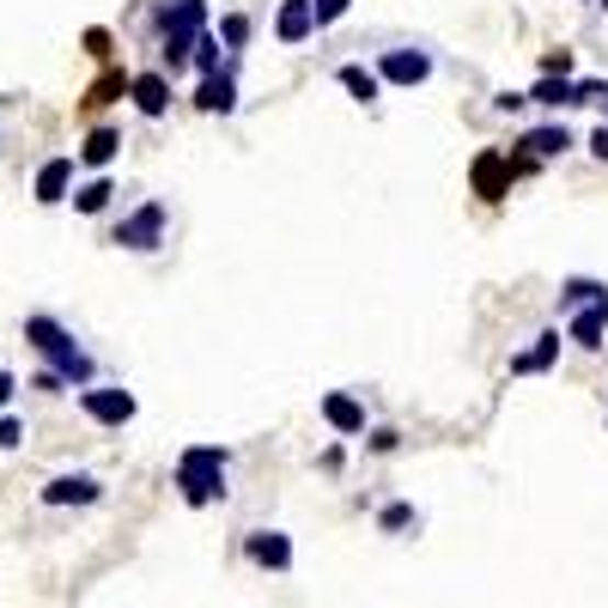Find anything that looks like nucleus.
Segmentation results:
<instances>
[{
    "mask_svg": "<svg viewBox=\"0 0 608 608\" xmlns=\"http://www.w3.org/2000/svg\"><path fill=\"white\" fill-rule=\"evenodd\" d=\"M25 341H31V353L43 359V371H55V378H67V384L86 390L98 378L92 353H86V347L74 341V329H61L49 311H31V317H25Z\"/></svg>",
    "mask_w": 608,
    "mask_h": 608,
    "instance_id": "f257e3e1",
    "label": "nucleus"
},
{
    "mask_svg": "<svg viewBox=\"0 0 608 608\" xmlns=\"http://www.w3.org/2000/svg\"><path fill=\"white\" fill-rule=\"evenodd\" d=\"M225 469H232V450L225 444H189L183 457H177V493H183V505H213L225 499Z\"/></svg>",
    "mask_w": 608,
    "mask_h": 608,
    "instance_id": "f03ea898",
    "label": "nucleus"
},
{
    "mask_svg": "<svg viewBox=\"0 0 608 608\" xmlns=\"http://www.w3.org/2000/svg\"><path fill=\"white\" fill-rule=\"evenodd\" d=\"M207 37V0H171L159 13V43H165V67H189L195 61V43Z\"/></svg>",
    "mask_w": 608,
    "mask_h": 608,
    "instance_id": "7ed1b4c3",
    "label": "nucleus"
},
{
    "mask_svg": "<svg viewBox=\"0 0 608 608\" xmlns=\"http://www.w3.org/2000/svg\"><path fill=\"white\" fill-rule=\"evenodd\" d=\"M165 225H171V207H165V201H140L128 219H116V244L134 250V256H146V250L165 244Z\"/></svg>",
    "mask_w": 608,
    "mask_h": 608,
    "instance_id": "20e7f679",
    "label": "nucleus"
},
{
    "mask_svg": "<svg viewBox=\"0 0 608 608\" xmlns=\"http://www.w3.org/2000/svg\"><path fill=\"white\" fill-rule=\"evenodd\" d=\"M378 80H384V86H402V92H414V86L432 80V55H426L420 43L384 49V55H378Z\"/></svg>",
    "mask_w": 608,
    "mask_h": 608,
    "instance_id": "39448f33",
    "label": "nucleus"
},
{
    "mask_svg": "<svg viewBox=\"0 0 608 608\" xmlns=\"http://www.w3.org/2000/svg\"><path fill=\"white\" fill-rule=\"evenodd\" d=\"M80 414L98 420V426H128L134 414H140V402H134L128 390H116V384H86L80 390Z\"/></svg>",
    "mask_w": 608,
    "mask_h": 608,
    "instance_id": "423d86ee",
    "label": "nucleus"
},
{
    "mask_svg": "<svg viewBox=\"0 0 608 608\" xmlns=\"http://www.w3.org/2000/svg\"><path fill=\"white\" fill-rule=\"evenodd\" d=\"M469 183H475V195H481V201H499V195H511V183H517V171H511V153H481V159L469 165Z\"/></svg>",
    "mask_w": 608,
    "mask_h": 608,
    "instance_id": "0eeeda50",
    "label": "nucleus"
},
{
    "mask_svg": "<svg viewBox=\"0 0 608 608\" xmlns=\"http://www.w3.org/2000/svg\"><path fill=\"white\" fill-rule=\"evenodd\" d=\"M244 554L262 572H292V536L286 529H250V536H244Z\"/></svg>",
    "mask_w": 608,
    "mask_h": 608,
    "instance_id": "6e6552de",
    "label": "nucleus"
},
{
    "mask_svg": "<svg viewBox=\"0 0 608 608\" xmlns=\"http://www.w3.org/2000/svg\"><path fill=\"white\" fill-rule=\"evenodd\" d=\"M274 37L286 43V49L311 43V37H317V7H311V0H280V13H274Z\"/></svg>",
    "mask_w": 608,
    "mask_h": 608,
    "instance_id": "1a4fd4ad",
    "label": "nucleus"
},
{
    "mask_svg": "<svg viewBox=\"0 0 608 608\" xmlns=\"http://www.w3.org/2000/svg\"><path fill=\"white\" fill-rule=\"evenodd\" d=\"M195 110H207V116H232V110H238V80H232V67H219V74H201Z\"/></svg>",
    "mask_w": 608,
    "mask_h": 608,
    "instance_id": "9d476101",
    "label": "nucleus"
},
{
    "mask_svg": "<svg viewBox=\"0 0 608 608\" xmlns=\"http://www.w3.org/2000/svg\"><path fill=\"white\" fill-rule=\"evenodd\" d=\"M37 499L43 505H98V499H104V481H98V475H55Z\"/></svg>",
    "mask_w": 608,
    "mask_h": 608,
    "instance_id": "9b49d317",
    "label": "nucleus"
},
{
    "mask_svg": "<svg viewBox=\"0 0 608 608\" xmlns=\"http://www.w3.org/2000/svg\"><path fill=\"white\" fill-rule=\"evenodd\" d=\"M128 98H134V110H140L146 122H159L165 110H171V74H134Z\"/></svg>",
    "mask_w": 608,
    "mask_h": 608,
    "instance_id": "f8f14e48",
    "label": "nucleus"
},
{
    "mask_svg": "<svg viewBox=\"0 0 608 608\" xmlns=\"http://www.w3.org/2000/svg\"><path fill=\"white\" fill-rule=\"evenodd\" d=\"M603 335H608V299H596V304H584V311H572V317H566V341H578L584 353H596Z\"/></svg>",
    "mask_w": 608,
    "mask_h": 608,
    "instance_id": "ddd939ff",
    "label": "nucleus"
},
{
    "mask_svg": "<svg viewBox=\"0 0 608 608\" xmlns=\"http://www.w3.org/2000/svg\"><path fill=\"white\" fill-rule=\"evenodd\" d=\"M323 420H329L341 438H359L365 432V402L347 396V390H329V396H323Z\"/></svg>",
    "mask_w": 608,
    "mask_h": 608,
    "instance_id": "4468645a",
    "label": "nucleus"
},
{
    "mask_svg": "<svg viewBox=\"0 0 608 608\" xmlns=\"http://www.w3.org/2000/svg\"><path fill=\"white\" fill-rule=\"evenodd\" d=\"M335 80H341V92L353 98V104H378V98H384V80H378V67H365V61H341L335 67Z\"/></svg>",
    "mask_w": 608,
    "mask_h": 608,
    "instance_id": "2eb2a0df",
    "label": "nucleus"
},
{
    "mask_svg": "<svg viewBox=\"0 0 608 608\" xmlns=\"http://www.w3.org/2000/svg\"><path fill=\"white\" fill-rule=\"evenodd\" d=\"M74 195V159H43V171H37V201L43 207H61V201Z\"/></svg>",
    "mask_w": 608,
    "mask_h": 608,
    "instance_id": "dca6fc26",
    "label": "nucleus"
},
{
    "mask_svg": "<svg viewBox=\"0 0 608 608\" xmlns=\"http://www.w3.org/2000/svg\"><path fill=\"white\" fill-rule=\"evenodd\" d=\"M560 359V329H542L536 335V347H523V353L511 359V378H536V371H554Z\"/></svg>",
    "mask_w": 608,
    "mask_h": 608,
    "instance_id": "f3484780",
    "label": "nucleus"
},
{
    "mask_svg": "<svg viewBox=\"0 0 608 608\" xmlns=\"http://www.w3.org/2000/svg\"><path fill=\"white\" fill-rule=\"evenodd\" d=\"M517 146H523L529 159H560V153H572V128H560V122H542V128H529Z\"/></svg>",
    "mask_w": 608,
    "mask_h": 608,
    "instance_id": "a211bd4d",
    "label": "nucleus"
},
{
    "mask_svg": "<svg viewBox=\"0 0 608 608\" xmlns=\"http://www.w3.org/2000/svg\"><path fill=\"white\" fill-rule=\"evenodd\" d=\"M122 153V128H92L80 146V165H92V171H104V165H116Z\"/></svg>",
    "mask_w": 608,
    "mask_h": 608,
    "instance_id": "6ab92c4d",
    "label": "nucleus"
},
{
    "mask_svg": "<svg viewBox=\"0 0 608 608\" xmlns=\"http://www.w3.org/2000/svg\"><path fill=\"white\" fill-rule=\"evenodd\" d=\"M529 104H542V110H560V104H578V80H548V74H542V80H536V86H529Z\"/></svg>",
    "mask_w": 608,
    "mask_h": 608,
    "instance_id": "aec40b11",
    "label": "nucleus"
},
{
    "mask_svg": "<svg viewBox=\"0 0 608 608\" xmlns=\"http://www.w3.org/2000/svg\"><path fill=\"white\" fill-rule=\"evenodd\" d=\"M110 201H116V183H110V177H92V183L74 189V207H80L86 219H98V213H104Z\"/></svg>",
    "mask_w": 608,
    "mask_h": 608,
    "instance_id": "412c9836",
    "label": "nucleus"
},
{
    "mask_svg": "<svg viewBox=\"0 0 608 608\" xmlns=\"http://www.w3.org/2000/svg\"><path fill=\"white\" fill-rule=\"evenodd\" d=\"M128 86H134V74H122V67H110L104 80L86 92V110H104V104H116V98H128Z\"/></svg>",
    "mask_w": 608,
    "mask_h": 608,
    "instance_id": "4be33fe9",
    "label": "nucleus"
},
{
    "mask_svg": "<svg viewBox=\"0 0 608 608\" xmlns=\"http://www.w3.org/2000/svg\"><path fill=\"white\" fill-rule=\"evenodd\" d=\"M596 299H608V286L603 280H566V286H560V311H584V304H596Z\"/></svg>",
    "mask_w": 608,
    "mask_h": 608,
    "instance_id": "5701e85b",
    "label": "nucleus"
},
{
    "mask_svg": "<svg viewBox=\"0 0 608 608\" xmlns=\"http://www.w3.org/2000/svg\"><path fill=\"white\" fill-rule=\"evenodd\" d=\"M378 529H384V536H402V529H420V511H414L408 499H390V505H378Z\"/></svg>",
    "mask_w": 608,
    "mask_h": 608,
    "instance_id": "b1692460",
    "label": "nucleus"
},
{
    "mask_svg": "<svg viewBox=\"0 0 608 608\" xmlns=\"http://www.w3.org/2000/svg\"><path fill=\"white\" fill-rule=\"evenodd\" d=\"M250 31H256V25H250V13H225L213 37H219L225 49H244V43H250Z\"/></svg>",
    "mask_w": 608,
    "mask_h": 608,
    "instance_id": "393cba45",
    "label": "nucleus"
},
{
    "mask_svg": "<svg viewBox=\"0 0 608 608\" xmlns=\"http://www.w3.org/2000/svg\"><path fill=\"white\" fill-rule=\"evenodd\" d=\"M219 49H225V43L213 37V31H207V37L195 43V67H201V74H219Z\"/></svg>",
    "mask_w": 608,
    "mask_h": 608,
    "instance_id": "a878e982",
    "label": "nucleus"
},
{
    "mask_svg": "<svg viewBox=\"0 0 608 608\" xmlns=\"http://www.w3.org/2000/svg\"><path fill=\"white\" fill-rule=\"evenodd\" d=\"M572 67H578V61H572V49H548V55H542V74H548V80H572Z\"/></svg>",
    "mask_w": 608,
    "mask_h": 608,
    "instance_id": "bb28decb",
    "label": "nucleus"
},
{
    "mask_svg": "<svg viewBox=\"0 0 608 608\" xmlns=\"http://www.w3.org/2000/svg\"><path fill=\"white\" fill-rule=\"evenodd\" d=\"M25 444V420L19 414H0V450H19Z\"/></svg>",
    "mask_w": 608,
    "mask_h": 608,
    "instance_id": "cd10ccee",
    "label": "nucleus"
},
{
    "mask_svg": "<svg viewBox=\"0 0 608 608\" xmlns=\"http://www.w3.org/2000/svg\"><path fill=\"white\" fill-rule=\"evenodd\" d=\"M311 7H317V31H329L335 19H347V7H353V0H311Z\"/></svg>",
    "mask_w": 608,
    "mask_h": 608,
    "instance_id": "c85d7f7f",
    "label": "nucleus"
},
{
    "mask_svg": "<svg viewBox=\"0 0 608 608\" xmlns=\"http://www.w3.org/2000/svg\"><path fill=\"white\" fill-rule=\"evenodd\" d=\"M371 450H378V457H390V450H402V432H390V426H378V432H371Z\"/></svg>",
    "mask_w": 608,
    "mask_h": 608,
    "instance_id": "c756f323",
    "label": "nucleus"
},
{
    "mask_svg": "<svg viewBox=\"0 0 608 608\" xmlns=\"http://www.w3.org/2000/svg\"><path fill=\"white\" fill-rule=\"evenodd\" d=\"M578 104H608V86L603 80H578Z\"/></svg>",
    "mask_w": 608,
    "mask_h": 608,
    "instance_id": "7c9ffc66",
    "label": "nucleus"
},
{
    "mask_svg": "<svg viewBox=\"0 0 608 608\" xmlns=\"http://www.w3.org/2000/svg\"><path fill=\"white\" fill-rule=\"evenodd\" d=\"M31 390H43V396H61L67 378H55V371H37V378H31Z\"/></svg>",
    "mask_w": 608,
    "mask_h": 608,
    "instance_id": "2f4dec72",
    "label": "nucleus"
},
{
    "mask_svg": "<svg viewBox=\"0 0 608 608\" xmlns=\"http://www.w3.org/2000/svg\"><path fill=\"white\" fill-rule=\"evenodd\" d=\"M86 49H92V55H110V31H86Z\"/></svg>",
    "mask_w": 608,
    "mask_h": 608,
    "instance_id": "473e14b6",
    "label": "nucleus"
},
{
    "mask_svg": "<svg viewBox=\"0 0 608 608\" xmlns=\"http://www.w3.org/2000/svg\"><path fill=\"white\" fill-rule=\"evenodd\" d=\"M590 153H596V159H603V165H608V122H603V128H596V134H590Z\"/></svg>",
    "mask_w": 608,
    "mask_h": 608,
    "instance_id": "72a5a7b5",
    "label": "nucleus"
},
{
    "mask_svg": "<svg viewBox=\"0 0 608 608\" xmlns=\"http://www.w3.org/2000/svg\"><path fill=\"white\" fill-rule=\"evenodd\" d=\"M13 390H19V378H13V371H0V408L13 402Z\"/></svg>",
    "mask_w": 608,
    "mask_h": 608,
    "instance_id": "f704fd0d",
    "label": "nucleus"
},
{
    "mask_svg": "<svg viewBox=\"0 0 608 608\" xmlns=\"http://www.w3.org/2000/svg\"><path fill=\"white\" fill-rule=\"evenodd\" d=\"M596 7H603V13H608V0H596Z\"/></svg>",
    "mask_w": 608,
    "mask_h": 608,
    "instance_id": "c9c22d12",
    "label": "nucleus"
}]
</instances>
